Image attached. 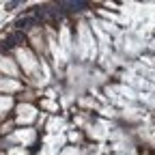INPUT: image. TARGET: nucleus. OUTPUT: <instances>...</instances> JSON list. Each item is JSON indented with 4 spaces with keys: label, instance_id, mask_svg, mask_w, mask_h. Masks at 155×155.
Instances as JSON below:
<instances>
[{
    "label": "nucleus",
    "instance_id": "3",
    "mask_svg": "<svg viewBox=\"0 0 155 155\" xmlns=\"http://www.w3.org/2000/svg\"><path fill=\"white\" fill-rule=\"evenodd\" d=\"M63 7H69L71 11H80L84 7V2H63Z\"/></svg>",
    "mask_w": 155,
    "mask_h": 155
},
{
    "label": "nucleus",
    "instance_id": "2",
    "mask_svg": "<svg viewBox=\"0 0 155 155\" xmlns=\"http://www.w3.org/2000/svg\"><path fill=\"white\" fill-rule=\"evenodd\" d=\"M19 41H22V35L15 32V35H11V37L7 39V48H13V45H17Z\"/></svg>",
    "mask_w": 155,
    "mask_h": 155
},
{
    "label": "nucleus",
    "instance_id": "1",
    "mask_svg": "<svg viewBox=\"0 0 155 155\" xmlns=\"http://www.w3.org/2000/svg\"><path fill=\"white\" fill-rule=\"evenodd\" d=\"M15 26L22 28V30L32 28V26H37V17H22V19H17V22H15Z\"/></svg>",
    "mask_w": 155,
    "mask_h": 155
}]
</instances>
